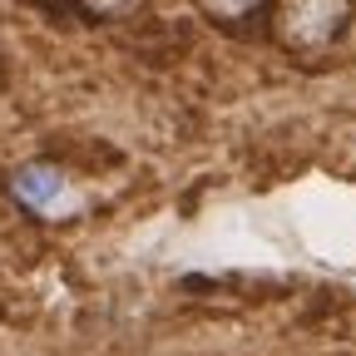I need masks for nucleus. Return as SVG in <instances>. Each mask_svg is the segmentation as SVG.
Masks as SVG:
<instances>
[{
    "instance_id": "obj_1",
    "label": "nucleus",
    "mask_w": 356,
    "mask_h": 356,
    "mask_svg": "<svg viewBox=\"0 0 356 356\" xmlns=\"http://www.w3.org/2000/svg\"><path fill=\"white\" fill-rule=\"evenodd\" d=\"M356 25V0H267L262 40L297 65H322L337 55Z\"/></svg>"
},
{
    "instance_id": "obj_2",
    "label": "nucleus",
    "mask_w": 356,
    "mask_h": 356,
    "mask_svg": "<svg viewBox=\"0 0 356 356\" xmlns=\"http://www.w3.org/2000/svg\"><path fill=\"white\" fill-rule=\"evenodd\" d=\"M6 198L20 213L40 218V222H65L84 203L79 198V184H74L55 159H25V163H15L6 173Z\"/></svg>"
},
{
    "instance_id": "obj_3",
    "label": "nucleus",
    "mask_w": 356,
    "mask_h": 356,
    "mask_svg": "<svg viewBox=\"0 0 356 356\" xmlns=\"http://www.w3.org/2000/svg\"><path fill=\"white\" fill-rule=\"evenodd\" d=\"M188 6L222 35H248L262 25V10H267V0H188Z\"/></svg>"
},
{
    "instance_id": "obj_4",
    "label": "nucleus",
    "mask_w": 356,
    "mask_h": 356,
    "mask_svg": "<svg viewBox=\"0 0 356 356\" xmlns=\"http://www.w3.org/2000/svg\"><path fill=\"white\" fill-rule=\"evenodd\" d=\"M65 6L89 25H129L149 10V0H65Z\"/></svg>"
},
{
    "instance_id": "obj_5",
    "label": "nucleus",
    "mask_w": 356,
    "mask_h": 356,
    "mask_svg": "<svg viewBox=\"0 0 356 356\" xmlns=\"http://www.w3.org/2000/svg\"><path fill=\"white\" fill-rule=\"evenodd\" d=\"M25 6H40V10H60L65 0H25Z\"/></svg>"
}]
</instances>
